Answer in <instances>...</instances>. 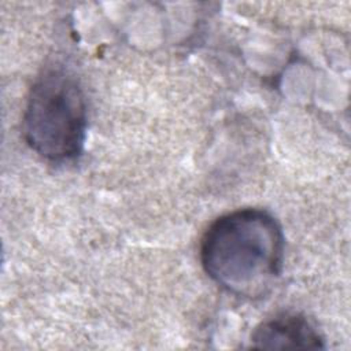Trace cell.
I'll return each mask as SVG.
<instances>
[{
	"label": "cell",
	"mask_w": 351,
	"mask_h": 351,
	"mask_svg": "<svg viewBox=\"0 0 351 351\" xmlns=\"http://www.w3.org/2000/svg\"><path fill=\"white\" fill-rule=\"evenodd\" d=\"M199 256L204 273L222 289L258 298L271 288L282 270V229L265 210H234L208 225Z\"/></svg>",
	"instance_id": "cell-1"
},
{
	"label": "cell",
	"mask_w": 351,
	"mask_h": 351,
	"mask_svg": "<svg viewBox=\"0 0 351 351\" xmlns=\"http://www.w3.org/2000/svg\"><path fill=\"white\" fill-rule=\"evenodd\" d=\"M26 144L49 162L75 159L86 138V103L77 77L49 66L34 80L23 111Z\"/></svg>",
	"instance_id": "cell-2"
},
{
	"label": "cell",
	"mask_w": 351,
	"mask_h": 351,
	"mask_svg": "<svg viewBox=\"0 0 351 351\" xmlns=\"http://www.w3.org/2000/svg\"><path fill=\"white\" fill-rule=\"evenodd\" d=\"M251 347L261 350L324 348V339L313 324L299 314H280L255 328Z\"/></svg>",
	"instance_id": "cell-3"
}]
</instances>
